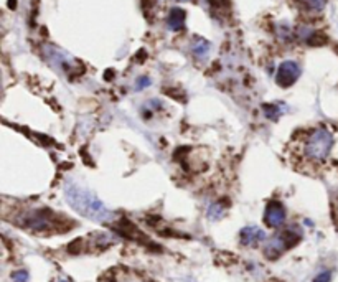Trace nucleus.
I'll use <instances>...</instances> for the list:
<instances>
[{"label":"nucleus","instance_id":"1","mask_svg":"<svg viewBox=\"0 0 338 282\" xmlns=\"http://www.w3.org/2000/svg\"><path fill=\"white\" fill-rule=\"evenodd\" d=\"M64 197L69 207L84 218L98 221V223H109L114 218V213L91 190L78 183H68L64 188Z\"/></svg>","mask_w":338,"mask_h":282},{"label":"nucleus","instance_id":"2","mask_svg":"<svg viewBox=\"0 0 338 282\" xmlns=\"http://www.w3.org/2000/svg\"><path fill=\"white\" fill-rule=\"evenodd\" d=\"M334 147V135L324 127H319L312 131L304 144V154L309 160L322 162L330 155V150Z\"/></svg>","mask_w":338,"mask_h":282},{"label":"nucleus","instance_id":"3","mask_svg":"<svg viewBox=\"0 0 338 282\" xmlns=\"http://www.w3.org/2000/svg\"><path fill=\"white\" fill-rule=\"evenodd\" d=\"M63 221L64 220L61 216L53 213L51 210H31L21 216L18 220V225L23 226L25 230L45 233V231H55V228H60L63 225Z\"/></svg>","mask_w":338,"mask_h":282},{"label":"nucleus","instance_id":"4","mask_svg":"<svg viewBox=\"0 0 338 282\" xmlns=\"http://www.w3.org/2000/svg\"><path fill=\"white\" fill-rule=\"evenodd\" d=\"M299 241H300V235L294 230H286L279 233V235H274L272 238H269V240H266L264 256L267 259H271V261H274V259L281 258L287 249L296 246Z\"/></svg>","mask_w":338,"mask_h":282},{"label":"nucleus","instance_id":"5","mask_svg":"<svg viewBox=\"0 0 338 282\" xmlns=\"http://www.w3.org/2000/svg\"><path fill=\"white\" fill-rule=\"evenodd\" d=\"M300 64L294 59H286L279 64L277 73H276V83L281 86V88H291V86L296 83V81L300 78Z\"/></svg>","mask_w":338,"mask_h":282},{"label":"nucleus","instance_id":"6","mask_svg":"<svg viewBox=\"0 0 338 282\" xmlns=\"http://www.w3.org/2000/svg\"><path fill=\"white\" fill-rule=\"evenodd\" d=\"M286 208H284V205L281 202H276V200H272L266 205V210H264V223L267 228H272V230H277V228H281L284 223H286Z\"/></svg>","mask_w":338,"mask_h":282},{"label":"nucleus","instance_id":"7","mask_svg":"<svg viewBox=\"0 0 338 282\" xmlns=\"http://www.w3.org/2000/svg\"><path fill=\"white\" fill-rule=\"evenodd\" d=\"M266 240L267 236L264 230H261L257 226H246L239 231V241L243 246H256Z\"/></svg>","mask_w":338,"mask_h":282},{"label":"nucleus","instance_id":"8","mask_svg":"<svg viewBox=\"0 0 338 282\" xmlns=\"http://www.w3.org/2000/svg\"><path fill=\"white\" fill-rule=\"evenodd\" d=\"M185 20H186V12H185V10L180 8V7H173L169 12L167 26L171 31H180V30H183Z\"/></svg>","mask_w":338,"mask_h":282},{"label":"nucleus","instance_id":"9","mask_svg":"<svg viewBox=\"0 0 338 282\" xmlns=\"http://www.w3.org/2000/svg\"><path fill=\"white\" fill-rule=\"evenodd\" d=\"M211 50V43L205 40V38H195L191 45V51L196 58H205Z\"/></svg>","mask_w":338,"mask_h":282},{"label":"nucleus","instance_id":"10","mask_svg":"<svg viewBox=\"0 0 338 282\" xmlns=\"http://www.w3.org/2000/svg\"><path fill=\"white\" fill-rule=\"evenodd\" d=\"M224 213H226V210H224L223 203H219V202L213 203L211 207L208 208V218H210L211 221H218V220H221L223 216H224Z\"/></svg>","mask_w":338,"mask_h":282},{"label":"nucleus","instance_id":"11","mask_svg":"<svg viewBox=\"0 0 338 282\" xmlns=\"http://www.w3.org/2000/svg\"><path fill=\"white\" fill-rule=\"evenodd\" d=\"M262 109H264V116L271 121H277L282 114V109H279V104H264Z\"/></svg>","mask_w":338,"mask_h":282},{"label":"nucleus","instance_id":"12","mask_svg":"<svg viewBox=\"0 0 338 282\" xmlns=\"http://www.w3.org/2000/svg\"><path fill=\"white\" fill-rule=\"evenodd\" d=\"M304 3V7H307L312 12H322L327 5V0H300Z\"/></svg>","mask_w":338,"mask_h":282},{"label":"nucleus","instance_id":"13","mask_svg":"<svg viewBox=\"0 0 338 282\" xmlns=\"http://www.w3.org/2000/svg\"><path fill=\"white\" fill-rule=\"evenodd\" d=\"M12 281L13 282H28V273H26L25 269L15 271V273H12Z\"/></svg>","mask_w":338,"mask_h":282},{"label":"nucleus","instance_id":"14","mask_svg":"<svg viewBox=\"0 0 338 282\" xmlns=\"http://www.w3.org/2000/svg\"><path fill=\"white\" fill-rule=\"evenodd\" d=\"M149 86H150V78H147V76H142V78L137 79L136 89L137 91H142L144 88H149Z\"/></svg>","mask_w":338,"mask_h":282},{"label":"nucleus","instance_id":"15","mask_svg":"<svg viewBox=\"0 0 338 282\" xmlns=\"http://www.w3.org/2000/svg\"><path fill=\"white\" fill-rule=\"evenodd\" d=\"M332 281V273L330 271H324V273H320L317 278L314 279V282H330Z\"/></svg>","mask_w":338,"mask_h":282},{"label":"nucleus","instance_id":"16","mask_svg":"<svg viewBox=\"0 0 338 282\" xmlns=\"http://www.w3.org/2000/svg\"><path fill=\"white\" fill-rule=\"evenodd\" d=\"M60 282H68L66 279H60Z\"/></svg>","mask_w":338,"mask_h":282},{"label":"nucleus","instance_id":"17","mask_svg":"<svg viewBox=\"0 0 338 282\" xmlns=\"http://www.w3.org/2000/svg\"><path fill=\"white\" fill-rule=\"evenodd\" d=\"M180 2H188V0H180Z\"/></svg>","mask_w":338,"mask_h":282}]
</instances>
